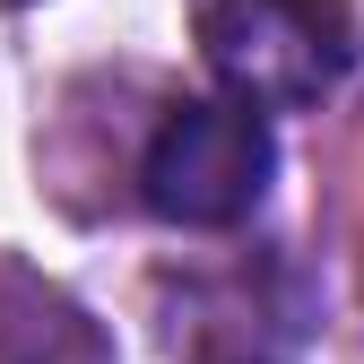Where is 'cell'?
Here are the masks:
<instances>
[{
    "mask_svg": "<svg viewBox=\"0 0 364 364\" xmlns=\"http://www.w3.org/2000/svg\"><path fill=\"white\" fill-rule=\"evenodd\" d=\"M191 26L217 87L260 113L321 105L355 61L347 0H191Z\"/></svg>",
    "mask_w": 364,
    "mask_h": 364,
    "instance_id": "2",
    "label": "cell"
},
{
    "mask_svg": "<svg viewBox=\"0 0 364 364\" xmlns=\"http://www.w3.org/2000/svg\"><path fill=\"white\" fill-rule=\"evenodd\" d=\"M269 173H278L269 113L243 96H191L156 122L139 156V208L182 235H225L269 200Z\"/></svg>",
    "mask_w": 364,
    "mask_h": 364,
    "instance_id": "1",
    "label": "cell"
},
{
    "mask_svg": "<svg viewBox=\"0 0 364 364\" xmlns=\"http://www.w3.org/2000/svg\"><path fill=\"white\" fill-rule=\"evenodd\" d=\"M225 364H269V355H225Z\"/></svg>",
    "mask_w": 364,
    "mask_h": 364,
    "instance_id": "4",
    "label": "cell"
},
{
    "mask_svg": "<svg viewBox=\"0 0 364 364\" xmlns=\"http://www.w3.org/2000/svg\"><path fill=\"white\" fill-rule=\"evenodd\" d=\"M0 364H113V347L61 287L0 260Z\"/></svg>",
    "mask_w": 364,
    "mask_h": 364,
    "instance_id": "3",
    "label": "cell"
}]
</instances>
